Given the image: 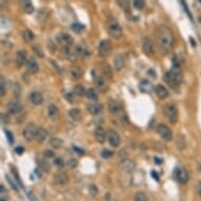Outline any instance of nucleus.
<instances>
[{
  "instance_id": "nucleus-1",
  "label": "nucleus",
  "mask_w": 201,
  "mask_h": 201,
  "mask_svg": "<svg viewBox=\"0 0 201 201\" xmlns=\"http://www.w3.org/2000/svg\"><path fill=\"white\" fill-rule=\"evenodd\" d=\"M157 45L163 54H169L174 45V34L173 31L166 25H160L155 31Z\"/></svg>"
},
{
  "instance_id": "nucleus-2",
  "label": "nucleus",
  "mask_w": 201,
  "mask_h": 201,
  "mask_svg": "<svg viewBox=\"0 0 201 201\" xmlns=\"http://www.w3.org/2000/svg\"><path fill=\"white\" fill-rule=\"evenodd\" d=\"M174 65L171 71H169L166 74L164 75V80L171 88H176V86L180 85L182 82L183 76L181 68H180L179 62L176 60V58H174Z\"/></svg>"
},
{
  "instance_id": "nucleus-3",
  "label": "nucleus",
  "mask_w": 201,
  "mask_h": 201,
  "mask_svg": "<svg viewBox=\"0 0 201 201\" xmlns=\"http://www.w3.org/2000/svg\"><path fill=\"white\" fill-rule=\"evenodd\" d=\"M106 30L110 33L111 36L116 38V39H118V38L122 36V29L120 24H119V22L116 19L112 18V17L109 18L108 21H106Z\"/></svg>"
},
{
  "instance_id": "nucleus-4",
  "label": "nucleus",
  "mask_w": 201,
  "mask_h": 201,
  "mask_svg": "<svg viewBox=\"0 0 201 201\" xmlns=\"http://www.w3.org/2000/svg\"><path fill=\"white\" fill-rule=\"evenodd\" d=\"M164 115L167 118L170 123H172V124L177 123L179 114H178V109H177L176 104H174V103L167 104L164 108Z\"/></svg>"
},
{
  "instance_id": "nucleus-5",
  "label": "nucleus",
  "mask_w": 201,
  "mask_h": 201,
  "mask_svg": "<svg viewBox=\"0 0 201 201\" xmlns=\"http://www.w3.org/2000/svg\"><path fill=\"white\" fill-rule=\"evenodd\" d=\"M56 40L62 47H72L74 44V39L71 35L67 34V33H60L56 36Z\"/></svg>"
},
{
  "instance_id": "nucleus-6",
  "label": "nucleus",
  "mask_w": 201,
  "mask_h": 201,
  "mask_svg": "<svg viewBox=\"0 0 201 201\" xmlns=\"http://www.w3.org/2000/svg\"><path fill=\"white\" fill-rule=\"evenodd\" d=\"M111 52H112V42L109 39H103L98 47L99 56L105 58L111 54Z\"/></svg>"
},
{
  "instance_id": "nucleus-7",
  "label": "nucleus",
  "mask_w": 201,
  "mask_h": 201,
  "mask_svg": "<svg viewBox=\"0 0 201 201\" xmlns=\"http://www.w3.org/2000/svg\"><path fill=\"white\" fill-rule=\"evenodd\" d=\"M106 139H108V142L110 143L111 146L113 147H117L120 144V136L118 135L116 131L114 129H108L106 131Z\"/></svg>"
},
{
  "instance_id": "nucleus-8",
  "label": "nucleus",
  "mask_w": 201,
  "mask_h": 201,
  "mask_svg": "<svg viewBox=\"0 0 201 201\" xmlns=\"http://www.w3.org/2000/svg\"><path fill=\"white\" fill-rule=\"evenodd\" d=\"M157 132L164 141H171L173 139V132L165 124H159L157 126Z\"/></svg>"
},
{
  "instance_id": "nucleus-9",
  "label": "nucleus",
  "mask_w": 201,
  "mask_h": 201,
  "mask_svg": "<svg viewBox=\"0 0 201 201\" xmlns=\"http://www.w3.org/2000/svg\"><path fill=\"white\" fill-rule=\"evenodd\" d=\"M37 131H38V129L34 123H29L23 129V137L27 141H32L33 139H35V137H36Z\"/></svg>"
},
{
  "instance_id": "nucleus-10",
  "label": "nucleus",
  "mask_w": 201,
  "mask_h": 201,
  "mask_svg": "<svg viewBox=\"0 0 201 201\" xmlns=\"http://www.w3.org/2000/svg\"><path fill=\"white\" fill-rule=\"evenodd\" d=\"M175 177H176L177 181L181 184H185L189 181V173L185 169H180L178 167L175 171Z\"/></svg>"
},
{
  "instance_id": "nucleus-11",
  "label": "nucleus",
  "mask_w": 201,
  "mask_h": 201,
  "mask_svg": "<svg viewBox=\"0 0 201 201\" xmlns=\"http://www.w3.org/2000/svg\"><path fill=\"white\" fill-rule=\"evenodd\" d=\"M7 111L11 114H19L23 111V106L18 100H11L7 103Z\"/></svg>"
},
{
  "instance_id": "nucleus-12",
  "label": "nucleus",
  "mask_w": 201,
  "mask_h": 201,
  "mask_svg": "<svg viewBox=\"0 0 201 201\" xmlns=\"http://www.w3.org/2000/svg\"><path fill=\"white\" fill-rule=\"evenodd\" d=\"M27 52L24 50H20L18 51L16 55V58H15V63H16L17 68H20L21 67H23V64H27Z\"/></svg>"
},
{
  "instance_id": "nucleus-13",
  "label": "nucleus",
  "mask_w": 201,
  "mask_h": 201,
  "mask_svg": "<svg viewBox=\"0 0 201 201\" xmlns=\"http://www.w3.org/2000/svg\"><path fill=\"white\" fill-rule=\"evenodd\" d=\"M29 100L34 105H40L43 103V95L40 92H32L29 95Z\"/></svg>"
},
{
  "instance_id": "nucleus-14",
  "label": "nucleus",
  "mask_w": 201,
  "mask_h": 201,
  "mask_svg": "<svg viewBox=\"0 0 201 201\" xmlns=\"http://www.w3.org/2000/svg\"><path fill=\"white\" fill-rule=\"evenodd\" d=\"M19 4L25 14L30 15L34 13V6H33L31 0H19Z\"/></svg>"
},
{
  "instance_id": "nucleus-15",
  "label": "nucleus",
  "mask_w": 201,
  "mask_h": 201,
  "mask_svg": "<svg viewBox=\"0 0 201 201\" xmlns=\"http://www.w3.org/2000/svg\"><path fill=\"white\" fill-rule=\"evenodd\" d=\"M86 109H88V113H90L91 115L95 116L101 113V111H102V105L98 102H91L86 105Z\"/></svg>"
},
{
  "instance_id": "nucleus-16",
  "label": "nucleus",
  "mask_w": 201,
  "mask_h": 201,
  "mask_svg": "<svg viewBox=\"0 0 201 201\" xmlns=\"http://www.w3.org/2000/svg\"><path fill=\"white\" fill-rule=\"evenodd\" d=\"M27 68L31 74H37L39 72V64L33 57H31L27 61Z\"/></svg>"
},
{
  "instance_id": "nucleus-17",
  "label": "nucleus",
  "mask_w": 201,
  "mask_h": 201,
  "mask_svg": "<svg viewBox=\"0 0 201 201\" xmlns=\"http://www.w3.org/2000/svg\"><path fill=\"white\" fill-rule=\"evenodd\" d=\"M142 47H143V52L144 54L150 56L153 54L154 52V45H153L152 40L149 37H146L143 39V43H142Z\"/></svg>"
},
{
  "instance_id": "nucleus-18",
  "label": "nucleus",
  "mask_w": 201,
  "mask_h": 201,
  "mask_svg": "<svg viewBox=\"0 0 201 201\" xmlns=\"http://www.w3.org/2000/svg\"><path fill=\"white\" fill-rule=\"evenodd\" d=\"M154 90H155V93H156V96L159 99H162V100H163V99L169 97V91H167L166 88H164L163 85H161V84L156 85L154 88Z\"/></svg>"
},
{
  "instance_id": "nucleus-19",
  "label": "nucleus",
  "mask_w": 201,
  "mask_h": 201,
  "mask_svg": "<svg viewBox=\"0 0 201 201\" xmlns=\"http://www.w3.org/2000/svg\"><path fill=\"white\" fill-rule=\"evenodd\" d=\"M94 136H95V139L97 140V142H99V143H103V142L106 140V132L104 131L101 126H98V128L95 129Z\"/></svg>"
},
{
  "instance_id": "nucleus-20",
  "label": "nucleus",
  "mask_w": 201,
  "mask_h": 201,
  "mask_svg": "<svg viewBox=\"0 0 201 201\" xmlns=\"http://www.w3.org/2000/svg\"><path fill=\"white\" fill-rule=\"evenodd\" d=\"M120 167L123 170V171L131 173L135 170V162L132 161V160H129V159H123L120 162Z\"/></svg>"
},
{
  "instance_id": "nucleus-21",
  "label": "nucleus",
  "mask_w": 201,
  "mask_h": 201,
  "mask_svg": "<svg viewBox=\"0 0 201 201\" xmlns=\"http://www.w3.org/2000/svg\"><path fill=\"white\" fill-rule=\"evenodd\" d=\"M95 84H96V88H98L99 92L101 93H104V92L108 91V83H106L105 79H103L102 77H96L95 78Z\"/></svg>"
},
{
  "instance_id": "nucleus-22",
  "label": "nucleus",
  "mask_w": 201,
  "mask_h": 201,
  "mask_svg": "<svg viewBox=\"0 0 201 201\" xmlns=\"http://www.w3.org/2000/svg\"><path fill=\"white\" fill-rule=\"evenodd\" d=\"M124 61H125L124 55L117 54L115 56V58H114V67H115L116 71H120L121 68L124 67Z\"/></svg>"
},
{
  "instance_id": "nucleus-23",
  "label": "nucleus",
  "mask_w": 201,
  "mask_h": 201,
  "mask_svg": "<svg viewBox=\"0 0 201 201\" xmlns=\"http://www.w3.org/2000/svg\"><path fill=\"white\" fill-rule=\"evenodd\" d=\"M139 88H140V91L142 93H151V92L154 90V88H153V84L151 83V81L144 79V80H141L140 83H139Z\"/></svg>"
},
{
  "instance_id": "nucleus-24",
  "label": "nucleus",
  "mask_w": 201,
  "mask_h": 201,
  "mask_svg": "<svg viewBox=\"0 0 201 201\" xmlns=\"http://www.w3.org/2000/svg\"><path fill=\"white\" fill-rule=\"evenodd\" d=\"M47 116L50 117L52 120H56L59 117V110L55 104H51L47 108Z\"/></svg>"
},
{
  "instance_id": "nucleus-25",
  "label": "nucleus",
  "mask_w": 201,
  "mask_h": 201,
  "mask_svg": "<svg viewBox=\"0 0 201 201\" xmlns=\"http://www.w3.org/2000/svg\"><path fill=\"white\" fill-rule=\"evenodd\" d=\"M68 116L71 117V119H73L74 121H79L82 118V113H81L80 109L78 108H73L71 109L68 112Z\"/></svg>"
},
{
  "instance_id": "nucleus-26",
  "label": "nucleus",
  "mask_w": 201,
  "mask_h": 201,
  "mask_svg": "<svg viewBox=\"0 0 201 201\" xmlns=\"http://www.w3.org/2000/svg\"><path fill=\"white\" fill-rule=\"evenodd\" d=\"M47 138V129H44L43 128L38 129L36 137H35V140H36L38 143H42V142L44 141Z\"/></svg>"
},
{
  "instance_id": "nucleus-27",
  "label": "nucleus",
  "mask_w": 201,
  "mask_h": 201,
  "mask_svg": "<svg viewBox=\"0 0 201 201\" xmlns=\"http://www.w3.org/2000/svg\"><path fill=\"white\" fill-rule=\"evenodd\" d=\"M101 71H102V74L105 78L108 79H112L113 78V71H112V68L110 67V64L108 63H102L101 64Z\"/></svg>"
},
{
  "instance_id": "nucleus-28",
  "label": "nucleus",
  "mask_w": 201,
  "mask_h": 201,
  "mask_svg": "<svg viewBox=\"0 0 201 201\" xmlns=\"http://www.w3.org/2000/svg\"><path fill=\"white\" fill-rule=\"evenodd\" d=\"M108 108H109L110 113L116 114V113H118L120 106H119V103L117 100H115V99H110V100H109V103H108Z\"/></svg>"
},
{
  "instance_id": "nucleus-29",
  "label": "nucleus",
  "mask_w": 201,
  "mask_h": 201,
  "mask_svg": "<svg viewBox=\"0 0 201 201\" xmlns=\"http://www.w3.org/2000/svg\"><path fill=\"white\" fill-rule=\"evenodd\" d=\"M50 144L53 149L55 150H59L61 146H63V140L59 137H53V138L50 139Z\"/></svg>"
},
{
  "instance_id": "nucleus-30",
  "label": "nucleus",
  "mask_w": 201,
  "mask_h": 201,
  "mask_svg": "<svg viewBox=\"0 0 201 201\" xmlns=\"http://www.w3.org/2000/svg\"><path fill=\"white\" fill-rule=\"evenodd\" d=\"M71 77H72V79L74 80H78L81 78V76H82V71L80 70V68L78 67H74L72 70H71Z\"/></svg>"
},
{
  "instance_id": "nucleus-31",
  "label": "nucleus",
  "mask_w": 201,
  "mask_h": 201,
  "mask_svg": "<svg viewBox=\"0 0 201 201\" xmlns=\"http://www.w3.org/2000/svg\"><path fill=\"white\" fill-rule=\"evenodd\" d=\"M74 93L78 97H83V96L86 95V90L82 84H77L74 88Z\"/></svg>"
},
{
  "instance_id": "nucleus-32",
  "label": "nucleus",
  "mask_w": 201,
  "mask_h": 201,
  "mask_svg": "<svg viewBox=\"0 0 201 201\" xmlns=\"http://www.w3.org/2000/svg\"><path fill=\"white\" fill-rule=\"evenodd\" d=\"M63 52H64V54H65V56L68 58L70 60H72V61H74V60H76V51H73L72 50V47H63Z\"/></svg>"
},
{
  "instance_id": "nucleus-33",
  "label": "nucleus",
  "mask_w": 201,
  "mask_h": 201,
  "mask_svg": "<svg viewBox=\"0 0 201 201\" xmlns=\"http://www.w3.org/2000/svg\"><path fill=\"white\" fill-rule=\"evenodd\" d=\"M56 181L57 183H59V184H65V183L68 182V176L64 174V173H59V174H56Z\"/></svg>"
},
{
  "instance_id": "nucleus-34",
  "label": "nucleus",
  "mask_w": 201,
  "mask_h": 201,
  "mask_svg": "<svg viewBox=\"0 0 201 201\" xmlns=\"http://www.w3.org/2000/svg\"><path fill=\"white\" fill-rule=\"evenodd\" d=\"M22 38L24 39L25 42H31L34 39V33L30 30H25L24 32L22 33Z\"/></svg>"
},
{
  "instance_id": "nucleus-35",
  "label": "nucleus",
  "mask_w": 201,
  "mask_h": 201,
  "mask_svg": "<svg viewBox=\"0 0 201 201\" xmlns=\"http://www.w3.org/2000/svg\"><path fill=\"white\" fill-rule=\"evenodd\" d=\"M85 96L90 99V100H97L98 99V94L94 88H88V90H86Z\"/></svg>"
},
{
  "instance_id": "nucleus-36",
  "label": "nucleus",
  "mask_w": 201,
  "mask_h": 201,
  "mask_svg": "<svg viewBox=\"0 0 201 201\" xmlns=\"http://www.w3.org/2000/svg\"><path fill=\"white\" fill-rule=\"evenodd\" d=\"M117 3L119 4V6H120L122 10L129 12V6H131V0H117Z\"/></svg>"
},
{
  "instance_id": "nucleus-37",
  "label": "nucleus",
  "mask_w": 201,
  "mask_h": 201,
  "mask_svg": "<svg viewBox=\"0 0 201 201\" xmlns=\"http://www.w3.org/2000/svg\"><path fill=\"white\" fill-rule=\"evenodd\" d=\"M134 199H135V201H149V198H147V196L144 194V193H142V192L136 193Z\"/></svg>"
},
{
  "instance_id": "nucleus-38",
  "label": "nucleus",
  "mask_w": 201,
  "mask_h": 201,
  "mask_svg": "<svg viewBox=\"0 0 201 201\" xmlns=\"http://www.w3.org/2000/svg\"><path fill=\"white\" fill-rule=\"evenodd\" d=\"M134 6L137 10H142L146 6V0H134Z\"/></svg>"
},
{
  "instance_id": "nucleus-39",
  "label": "nucleus",
  "mask_w": 201,
  "mask_h": 201,
  "mask_svg": "<svg viewBox=\"0 0 201 201\" xmlns=\"http://www.w3.org/2000/svg\"><path fill=\"white\" fill-rule=\"evenodd\" d=\"M71 29L76 33H80L81 31L84 30V25L81 24V23H73L72 27H71Z\"/></svg>"
},
{
  "instance_id": "nucleus-40",
  "label": "nucleus",
  "mask_w": 201,
  "mask_h": 201,
  "mask_svg": "<svg viewBox=\"0 0 201 201\" xmlns=\"http://www.w3.org/2000/svg\"><path fill=\"white\" fill-rule=\"evenodd\" d=\"M33 51H34V53L38 56V57H41V58L44 57V53H43L42 49L39 45H34V47H33Z\"/></svg>"
},
{
  "instance_id": "nucleus-41",
  "label": "nucleus",
  "mask_w": 201,
  "mask_h": 201,
  "mask_svg": "<svg viewBox=\"0 0 201 201\" xmlns=\"http://www.w3.org/2000/svg\"><path fill=\"white\" fill-rule=\"evenodd\" d=\"M6 80L3 77H1V84H0V92H1V97H3L6 93Z\"/></svg>"
},
{
  "instance_id": "nucleus-42",
  "label": "nucleus",
  "mask_w": 201,
  "mask_h": 201,
  "mask_svg": "<svg viewBox=\"0 0 201 201\" xmlns=\"http://www.w3.org/2000/svg\"><path fill=\"white\" fill-rule=\"evenodd\" d=\"M112 156H113V152L110 151V150H103V151L101 152V157L104 159L111 158Z\"/></svg>"
},
{
  "instance_id": "nucleus-43",
  "label": "nucleus",
  "mask_w": 201,
  "mask_h": 201,
  "mask_svg": "<svg viewBox=\"0 0 201 201\" xmlns=\"http://www.w3.org/2000/svg\"><path fill=\"white\" fill-rule=\"evenodd\" d=\"M40 166H41V169L45 172H50V170H51V165L47 161H41Z\"/></svg>"
},
{
  "instance_id": "nucleus-44",
  "label": "nucleus",
  "mask_w": 201,
  "mask_h": 201,
  "mask_svg": "<svg viewBox=\"0 0 201 201\" xmlns=\"http://www.w3.org/2000/svg\"><path fill=\"white\" fill-rule=\"evenodd\" d=\"M68 165L71 167V169H74V167L77 166V160H76V159H73V158L68 159Z\"/></svg>"
},
{
  "instance_id": "nucleus-45",
  "label": "nucleus",
  "mask_w": 201,
  "mask_h": 201,
  "mask_svg": "<svg viewBox=\"0 0 201 201\" xmlns=\"http://www.w3.org/2000/svg\"><path fill=\"white\" fill-rule=\"evenodd\" d=\"M74 95H75V93H65L64 97L68 99L70 102H74L75 101V98H74Z\"/></svg>"
},
{
  "instance_id": "nucleus-46",
  "label": "nucleus",
  "mask_w": 201,
  "mask_h": 201,
  "mask_svg": "<svg viewBox=\"0 0 201 201\" xmlns=\"http://www.w3.org/2000/svg\"><path fill=\"white\" fill-rule=\"evenodd\" d=\"M181 3H182V6H184V10H185V12H187V14L190 16V18L193 20V17H192V14L190 13V10H189V6H187V2L184 1V0H181Z\"/></svg>"
},
{
  "instance_id": "nucleus-47",
  "label": "nucleus",
  "mask_w": 201,
  "mask_h": 201,
  "mask_svg": "<svg viewBox=\"0 0 201 201\" xmlns=\"http://www.w3.org/2000/svg\"><path fill=\"white\" fill-rule=\"evenodd\" d=\"M1 121L2 123H9L10 122V117L9 115H6V114H1Z\"/></svg>"
},
{
  "instance_id": "nucleus-48",
  "label": "nucleus",
  "mask_w": 201,
  "mask_h": 201,
  "mask_svg": "<svg viewBox=\"0 0 201 201\" xmlns=\"http://www.w3.org/2000/svg\"><path fill=\"white\" fill-rule=\"evenodd\" d=\"M90 193L93 196H96L97 195V193H98V190H97V187H95L94 184H92L91 187H90Z\"/></svg>"
},
{
  "instance_id": "nucleus-49",
  "label": "nucleus",
  "mask_w": 201,
  "mask_h": 201,
  "mask_svg": "<svg viewBox=\"0 0 201 201\" xmlns=\"http://www.w3.org/2000/svg\"><path fill=\"white\" fill-rule=\"evenodd\" d=\"M44 156L47 157V158H51V157H54V152L51 151V150H47V151H44Z\"/></svg>"
},
{
  "instance_id": "nucleus-50",
  "label": "nucleus",
  "mask_w": 201,
  "mask_h": 201,
  "mask_svg": "<svg viewBox=\"0 0 201 201\" xmlns=\"http://www.w3.org/2000/svg\"><path fill=\"white\" fill-rule=\"evenodd\" d=\"M6 180H7V181H9L10 184H11V187H12V189H13V190H15V191H18V189H17V187H16V183H14V182H13L12 180L10 179V177H9V176H6Z\"/></svg>"
},
{
  "instance_id": "nucleus-51",
  "label": "nucleus",
  "mask_w": 201,
  "mask_h": 201,
  "mask_svg": "<svg viewBox=\"0 0 201 201\" xmlns=\"http://www.w3.org/2000/svg\"><path fill=\"white\" fill-rule=\"evenodd\" d=\"M6 134L7 139H9V142H10V143H13V142H14V140H13L12 133H11V132H9V131H6Z\"/></svg>"
},
{
  "instance_id": "nucleus-52",
  "label": "nucleus",
  "mask_w": 201,
  "mask_h": 201,
  "mask_svg": "<svg viewBox=\"0 0 201 201\" xmlns=\"http://www.w3.org/2000/svg\"><path fill=\"white\" fill-rule=\"evenodd\" d=\"M54 162H55V164L57 165V166H62V165H63V160L61 158H56Z\"/></svg>"
},
{
  "instance_id": "nucleus-53",
  "label": "nucleus",
  "mask_w": 201,
  "mask_h": 201,
  "mask_svg": "<svg viewBox=\"0 0 201 201\" xmlns=\"http://www.w3.org/2000/svg\"><path fill=\"white\" fill-rule=\"evenodd\" d=\"M15 152L17 153V154H19V155H21L22 153L24 152V149L22 146H17L16 149H15Z\"/></svg>"
},
{
  "instance_id": "nucleus-54",
  "label": "nucleus",
  "mask_w": 201,
  "mask_h": 201,
  "mask_svg": "<svg viewBox=\"0 0 201 201\" xmlns=\"http://www.w3.org/2000/svg\"><path fill=\"white\" fill-rule=\"evenodd\" d=\"M152 176H153V178H154L156 181H159V175L157 174L156 172L155 171H152Z\"/></svg>"
},
{
  "instance_id": "nucleus-55",
  "label": "nucleus",
  "mask_w": 201,
  "mask_h": 201,
  "mask_svg": "<svg viewBox=\"0 0 201 201\" xmlns=\"http://www.w3.org/2000/svg\"><path fill=\"white\" fill-rule=\"evenodd\" d=\"M73 149L75 150V151H77V153H78L79 155H83V154H84V151H83V150H81V149H79V147L73 146Z\"/></svg>"
},
{
  "instance_id": "nucleus-56",
  "label": "nucleus",
  "mask_w": 201,
  "mask_h": 201,
  "mask_svg": "<svg viewBox=\"0 0 201 201\" xmlns=\"http://www.w3.org/2000/svg\"><path fill=\"white\" fill-rule=\"evenodd\" d=\"M197 192H198V194H199L200 197H201V181L198 182V184H197Z\"/></svg>"
},
{
  "instance_id": "nucleus-57",
  "label": "nucleus",
  "mask_w": 201,
  "mask_h": 201,
  "mask_svg": "<svg viewBox=\"0 0 201 201\" xmlns=\"http://www.w3.org/2000/svg\"><path fill=\"white\" fill-rule=\"evenodd\" d=\"M155 162H156V163H158V164H160V163H162V160L161 159H159V158H155Z\"/></svg>"
},
{
  "instance_id": "nucleus-58",
  "label": "nucleus",
  "mask_w": 201,
  "mask_h": 201,
  "mask_svg": "<svg viewBox=\"0 0 201 201\" xmlns=\"http://www.w3.org/2000/svg\"><path fill=\"white\" fill-rule=\"evenodd\" d=\"M190 40H191V43H192V44H193V45H195V40H194V39H193V38H192V37H191V38H190Z\"/></svg>"
},
{
  "instance_id": "nucleus-59",
  "label": "nucleus",
  "mask_w": 201,
  "mask_h": 201,
  "mask_svg": "<svg viewBox=\"0 0 201 201\" xmlns=\"http://www.w3.org/2000/svg\"><path fill=\"white\" fill-rule=\"evenodd\" d=\"M199 21H200V22H201V16H200V17H199Z\"/></svg>"
},
{
  "instance_id": "nucleus-60",
  "label": "nucleus",
  "mask_w": 201,
  "mask_h": 201,
  "mask_svg": "<svg viewBox=\"0 0 201 201\" xmlns=\"http://www.w3.org/2000/svg\"><path fill=\"white\" fill-rule=\"evenodd\" d=\"M199 2H200V3H201V0H199Z\"/></svg>"
},
{
  "instance_id": "nucleus-61",
  "label": "nucleus",
  "mask_w": 201,
  "mask_h": 201,
  "mask_svg": "<svg viewBox=\"0 0 201 201\" xmlns=\"http://www.w3.org/2000/svg\"><path fill=\"white\" fill-rule=\"evenodd\" d=\"M1 201H4V200H1Z\"/></svg>"
}]
</instances>
